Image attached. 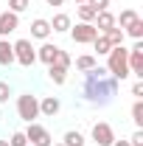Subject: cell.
Returning <instances> with one entry per match:
<instances>
[{"instance_id":"8992f818","label":"cell","mask_w":143,"mask_h":146,"mask_svg":"<svg viewBox=\"0 0 143 146\" xmlns=\"http://www.w3.org/2000/svg\"><path fill=\"white\" fill-rule=\"evenodd\" d=\"M90 135H93L95 146H112V141H115V129L109 127L107 121H95L93 129H90Z\"/></svg>"},{"instance_id":"3957f363","label":"cell","mask_w":143,"mask_h":146,"mask_svg":"<svg viewBox=\"0 0 143 146\" xmlns=\"http://www.w3.org/2000/svg\"><path fill=\"white\" fill-rule=\"evenodd\" d=\"M17 115L25 121V124H34L39 118V98L34 93H23L17 96Z\"/></svg>"},{"instance_id":"4fadbf2b","label":"cell","mask_w":143,"mask_h":146,"mask_svg":"<svg viewBox=\"0 0 143 146\" xmlns=\"http://www.w3.org/2000/svg\"><path fill=\"white\" fill-rule=\"evenodd\" d=\"M31 36H34V39H42V42H45V39L51 36V23H48L45 17H36L34 23H31Z\"/></svg>"},{"instance_id":"f546056e","label":"cell","mask_w":143,"mask_h":146,"mask_svg":"<svg viewBox=\"0 0 143 146\" xmlns=\"http://www.w3.org/2000/svg\"><path fill=\"white\" fill-rule=\"evenodd\" d=\"M132 96H135V98H143V79H138V82L132 84Z\"/></svg>"},{"instance_id":"7a4b0ae2","label":"cell","mask_w":143,"mask_h":146,"mask_svg":"<svg viewBox=\"0 0 143 146\" xmlns=\"http://www.w3.org/2000/svg\"><path fill=\"white\" fill-rule=\"evenodd\" d=\"M126 56H129V48H124V45H115L107 54V73L112 79H118V82H124V79L132 76L129 65H126Z\"/></svg>"},{"instance_id":"7c38bea8","label":"cell","mask_w":143,"mask_h":146,"mask_svg":"<svg viewBox=\"0 0 143 146\" xmlns=\"http://www.w3.org/2000/svg\"><path fill=\"white\" fill-rule=\"evenodd\" d=\"M51 23V31H56V34H68L73 25L70 14H65V11H59V14H54V20H48Z\"/></svg>"},{"instance_id":"44dd1931","label":"cell","mask_w":143,"mask_h":146,"mask_svg":"<svg viewBox=\"0 0 143 146\" xmlns=\"http://www.w3.org/2000/svg\"><path fill=\"white\" fill-rule=\"evenodd\" d=\"M132 20H138V11H135V9H124V11H121V14L115 17V25H121V28H126V25H129Z\"/></svg>"},{"instance_id":"d4e9b609","label":"cell","mask_w":143,"mask_h":146,"mask_svg":"<svg viewBox=\"0 0 143 146\" xmlns=\"http://www.w3.org/2000/svg\"><path fill=\"white\" fill-rule=\"evenodd\" d=\"M28 6H31V0H9V11H14V14H23Z\"/></svg>"},{"instance_id":"e0dca14e","label":"cell","mask_w":143,"mask_h":146,"mask_svg":"<svg viewBox=\"0 0 143 146\" xmlns=\"http://www.w3.org/2000/svg\"><path fill=\"white\" fill-rule=\"evenodd\" d=\"M98 62H95V56L93 54H81L79 59H76V70H81V73H87V70H93Z\"/></svg>"},{"instance_id":"277c9868","label":"cell","mask_w":143,"mask_h":146,"mask_svg":"<svg viewBox=\"0 0 143 146\" xmlns=\"http://www.w3.org/2000/svg\"><path fill=\"white\" fill-rule=\"evenodd\" d=\"M11 48H14V62H20L23 68H31L36 62V48L31 45V39H17L11 42Z\"/></svg>"},{"instance_id":"d6a6232c","label":"cell","mask_w":143,"mask_h":146,"mask_svg":"<svg viewBox=\"0 0 143 146\" xmlns=\"http://www.w3.org/2000/svg\"><path fill=\"white\" fill-rule=\"evenodd\" d=\"M81 3H87V0H76V6H81Z\"/></svg>"},{"instance_id":"603a6c76","label":"cell","mask_w":143,"mask_h":146,"mask_svg":"<svg viewBox=\"0 0 143 146\" xmlns=\"http://www.w3.org/2000/svg\"><path fill=\"white\" fill-rule=\"evenodd\" d=\"M54 65H59V68H65V70H68V68L73 65V59H70V54H68V51H62V48H59V51H56Z\"/></svg>"},{"instance_id":"83f0119b","label":"cell","mask_w":143,"mask_h":146,"mask_svg":"<svg viewBox=\"0 0 143 146\" xmlns=\"http://www.w3.org/2000/svg\"><path fill=\"white\" fill-rule=\"evenodd\" d=\"M87 6L98 14V11H107V9H109V0H87Z\"/></svg>"},{"instance_id":"52a82bcc","label":"cell","mask_w":143,"mask_h":146,"mask_svg":"<svg viewBox=\"0 0 143 146\" xmlns=\"http://www.w3.org/2000/svg\"><path fill=\"white\" fill-rule=\"evenodd\" d=\"M25 138H28V143L31 146H51L54 143V138H51V132L42 127V124H28V129H25Z\"/></svg>"},{"instance_id":"9a60e30c","label":"cell","mask_w":143,"mask_h":146,"mask_svg":"<svg viewBox=\"0 0 143 146\" xmlns=\"http://www.w3.org/2000/svg\"><path fill=\"white\" fill-rule=\"evenodd\" d=\"M48 79H51L54 84H65V82H68V70L59 68V65H48Z\"/></svg>"},{"instance_id":"484cf974","label":"cell","mask_w":143,"mask_h":146,"mask_svg":"<svg viewBox=\"0 0 143 146\" xmlns=\"http://www.w3.org/2000/svg\"><path fill=\"white\" fill-rule=\"evenodd\" d=\"M9 146H28V138H25V132H14V135L9 138Z\"/></svg>"},{"instance_id":"5bb4252c","label":"cell","mask_w":143,"mask_h":146,"mask_svg":"<svg viewBox=\"0 0 143 146\" xmlns=\"http://www.w3.org/2000/svg\"><path fill=\"white\" fill-rule=\"evenodd\" d=\"M11 62H14V48H11V42H9V39H0V65L9 68Z\"/></svg>"},{"instance_id":"4316f807","label":"cell","mask_w":143,"mask_h":146,"mask_svg":"<svg viewBox=\"0 0 143 146\" xmlns=\"http://www.w3.org/2000/svg\"><path fill=\"white\" fill-rule=\"evenodd\" d=\"M9 98H11V84H9V82H3V79H0V104H6V101H9Z\"/></svg>"},{"instance_id":"8fae6325","label":"cell","mask_w":143,"mask_h":146,"mask_svg":"<svg viewBox=\"0 0 143 146\" xmlns=\"http://www.w3.org/2000/svg\"><path fill=\"white\" fill-rule=\"evenodd\" d=\"M56 51H59V45H54V42H48V39H45V42L36 48V59H39V62H45V65H54Z\"/></svg>"},{"instance_id":"2e32d148","label":"cell","mask_w":143,"mask_h":146,"mask_svg":"<svg viewBox=\"0 0 143 146\" xmlns=\"http://www.w3.org/2000/svg\"><path fill=\"white\" fill-rule=\"evenodd\" d=\"M90 45L95 48V54H98V56H107L109 51H112V45H109V39H107L104 34H98L95 39H93V42H90Z\"/></svg>"},{"instance_id":"d6986e66","label":"cell","mask_w":143,"mask_h":146,"mask_svg":"<svg viewBox=\"0 0 143 146\" xmlns=\"http://www.w3.org/2000/svg\"><path fill=\"white\" fill-rule=\"evenodd\" d=\"M124 34H126V36H132V39H140V36H143V20H140V17L132 20V23L124 28Z\"/></svg>"},{"instance_id":"ba28073f","label":"cell","mask_w":143,"mask_h":146,"mask_svg":"<svg viewBox=\"0 0 143 146\" xmlns=\"http://www.w3.org/2000/svg\"><path fill=\"white\" fill-rule=\"evenodd\" d=\"M17 28H20V14H14V11H3L0 14V39L14 34Z\"/></svg>"},{"instance_id":"30bf717a","label":"cell","mask_w":143,"mask_h":146,"mask_svg":"<svg viewBox=\"0 0 143 146\" xmlns=\"http://www.w3.org/2000/svg\"><path fill=\"white\" fill-rule=\"evenodd\" d=\"M59 110H62V101H59L56 96H45V98L39 101V115H45V118H54Z\"/></svg>"},{"instance_id":"cb8c5ba5","label":"cell","mask_w":143,"mask_h":146,"mask_svg":"<svg viewBox=\"0 0 143 146\" xmlns=\"http://www.w3.org/2000/svg\"><path fill=\"white\" fill-rule=\"evenodd\" d=\"M79 20H81V23H93V20H95V11L90 9L87 3H81V6H79Z\"/></svg>"},{"instance_id":"6da1fadb","label":"cell","mask_w":143,"mask_h":146,"mask_svg":"<svg viewBox=\"0 0 143 146\" xmlns=\"http://www.w3.org/2000/svg\"><path fill=\"white\" fill-rule=\"evenodd\" d=\"M84 98H87L90 104H98V107H104L109 98L118 93V79H112L107 73V68H93V70L84 73Z\"/></svg>"},{"instance_id":"ac0fdd59","label":"cell","mask_w":143,"mask_h":146,"mask_svg":"<svg viewBox=\"0 0 143 146\" xmlns=\"http://www.w3.org/2000/svg\"><path fill=\"white\" fill-rule=\"evenodd\" d=\"M62 143L65 146H84V135H81L79 129H68L65 138H62Z\"/></svg>"},{"instance_id":"836d02e7","label":"cell","mask_w":143,"mask_h":146,"mask_svg":"<svg viewBox=\"0 0 143 146\" xmlns=\"http://www.w3.org/2000/svg\"><path fill=\"white\" fill-rule=\"evenodd\" d=\"M0 146H9V141H0Z\"/></svg>"},{"instance_id":"7402d4cb","label":"cell","mask_w":143,"mask_h":146,"mask_svg":"<svg viewBox=\"0 0 143 146\" xmlns=\"http://www.w3.org/2000/svg\"><path fill=\"white\" fill-rule=\"evenodd\" d=\"M132 121L138 129H143V98H135V104H132Z\"/></svg>"},{"instance_id":"d590c367","label":"cell","mask_w":143,"mask_h":146,"mask_svg":"<svg viewBox=\"0 0 143 146\" xmlns=\"http://www.w3.org/2000/svg\"><path fill=\"white\" fill-rule=\"evenodd\" d=\"M0 118H3V112H0Z\"/></svg>"},{"instance_id":"4dcf8cb0","label":"cell","mask_w":143,"mask_h":146,"mask_svg":"<svg viewBox=\"0 0 143 146\" xmlns=\"http://www.w3.org/2000/svg\"><path fill=\"white\" fill-rule=\"evenodd\" d=\"M112 146H129V141H118V138H115V141H112Z\"/></svg>"},{"instance_id":"9c48e42d","label":"cell","mask_w":143,"mask_h":146,"mask_svg":"<svg viewBox=\"0 0 143 146\" xmlns=\"http://www.w3.org/2000/svg\"><path fill=\"white\" fill-rule=\"evenodd\" d=\"M93 25H95V28H98V34H107L109 28H115V14H112V11H98V14H95V20H93Z\"/></svg>"},{"instance_id":"f1b7e54d","label":"cell","mask_w":143,"mask_h":146,"mask_svg":"<svg viewBox=\"0 0 143 146\" xmlns=\"http://www.w3.org/2000/svg\"><path fill=\"white\" fill-rule=\"evenodd\" d=\"M129 146H143V129H135L132 138H129Z\"/></svg>"},{"instance_id":"ffe728a7","label":"cell","mask_w":143,"mask_h":146,"mask_svg":"<svg viewBox=\"0 0 143 146\" xmlns=\"http://www.w3.org/2000/svg\"><path fill=\"white\" fill-rule=\"evenodd\" d=\"M104 36L109 39V45H112V48H115V45H124V39H126L124 28H118V25H115V28H109V31H107Z\"/></svg>"},{"instance_id":"1f68e13d","label":"cell","mask_w":143,"mask_h":146,"mask_svg":"<svg viewBox=\"0 0 143 146\" xmlns=\"http://www.w3.org/2000/svg\"><path fill=\"white\" fill-rule=\"evenodd\" d=\"M45 3H48V6H62L65 0H45Z\"/></svg>"},{"instance_id":"8d00e7d4","label":"cell","mask_w":143,"mask_h":146,"mask_svg":"<svg viewBox=\"0 0 143 146\" xmlns=\"http://www.w3.org/2000/svg\"><path fill=\"white\" fill-rule=\"evenodd\" d=\"M28 146H31V143H28Z\"/></svg>"},{"instance_id":"5b68a950","label":"cell","mask_w":143,"mask_h":146,"mask_svg":"<svg viewBox=\"0 0 143 146\" xmlns=\"http://www.w3.org/2000/svg\"><path fill=\"white\" fill-rule=\"evenodd\" d=\"M70 39L76 45H90L95 36H98V28L93 25V23H79V25H70Z\"/></svg>"},{"instance_id":"e575fe53","label":"cell","mask_w":143,"mask_h":146,"mask_svg":"<svg viewBox=\"0 0 143 146\" xmlns=\"http://www.w3.org/2000/svg\"><path fill=\"white\" fill-rule=\"evenodd\" d=\"M51 146H65V143H62V141H59V143H51Z\"/></svg>"}]
</instances>
